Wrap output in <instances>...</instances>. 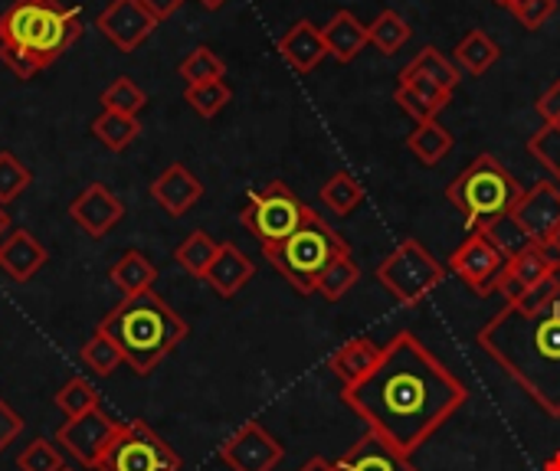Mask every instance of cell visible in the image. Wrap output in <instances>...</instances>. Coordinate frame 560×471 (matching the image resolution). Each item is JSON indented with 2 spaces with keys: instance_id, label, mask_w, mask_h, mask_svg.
<instances>
[{
  "instance_id": "obj_1",
  "label": "cell",
  "mask_w": 560,
  "mask_h": 471,
  "mask_svg": "<svg viewBox=\"0 0 560 471\" xmlns=\"http://www.w3.org/2000/svg\"><path fill=\"white\" fill-rule=\"evenodd\" d=\"M341 403L364 420L368 433L413 459L469 403V387L417 334L404 331L361 384L345 387Z\"/></svg>"
},
{
  "instance_id": "obj_2",
  "label": "cell",
  "mask_w": 560,
  "mask_h": 471,
  "mask_svg": "<svg viewBox=\"0 0 560 471\" xmlns=\"http://www.w3.org/2000/svg\"><path fill=\"white\" fill-rule=\"evenodd\" d=\"M476 344L548 416L560 420V285L558 295L535 311L505 305L476 334Z\"/></svg>"
},
{
  "instance_id": "obj_3",
  "label": "cell",
  "mask_w": 560,
  "mask_h": 471,
  "mask_svg": "<svg viewBox=\"0 0 560 471\" xmlns=\"http://www.w3.org/2000/svg\"><path fill=\"white\" fill-rule=\"evenodd\" d=\"M105 338H112L125 357V364L148 377L184 338H187V321L151 289L144 295L135 298H121V305H115L102 325L95 328Z\"/></svg>"
},
{
  "instance_id": "obj_4",
  "label": "cell",
  "mask_w": 560,
  "mask_h": 471,
  "mask_svg": "<svg viewBox=\"0 0 560 471\" xmlns=\"http://www.w3.org/2000/svg\"><path fill=\"white\" fill-rule=\"evenodd\" d=\"M82 36V20L59 0H13L0 13V46L26 49L46 69Z\"/></svg>"
},
{
  "instance_id": "obj_5",
  "label": "cell",
  "mask_w": 560,
  "mask_h": 471,
  "mask_svg": "<svg viewBox=\"0 0 560 471\" xmlns=\"http://www.w3.org/2000/svg\"><path fill=\"white\" fill-rule=\"evenodd\" d=\"M525 187L518 177L492 154H479L463 174H456L446 187V200L463 213V220L479 229L489 220L512 213L522 200Z\"/></svg>"
},
{
  "instance_id": "obj_6",
  "label": "cell",
  "mask_w": 560,
  "mask_h": 471,
  "mask_svg": "<svg viewBox=\"0 0 560 471\" xmlns=\"http://www.w3.org/2000/svg\"><path fill=\"white\" fill-rule=\"evenodd\" d=\"M341 252H348V243L318 213H312L285 243H279L272 249H262V256L272 262V269L279 275H285V282L299 295H315V285H318L322 272Z\"/></svg>"
},
{
  "instance_id": "obj_7",
  "label": "cell",
  "mask_w": 560,
  "mask_h": 471,
  "mask_svg": "<svg viewBox=\"0 0 560 471\" xmlns=\"http://www.w3.org/2000/svg\"><path fill=\"white\" fill-rule=\"evenodd\" d=\"M446 279V266L420 243V239H404L381 266H377V282L387 289L390 298H397L404 308L423 305L430 292H436Z\"/></svg>"
},
{
  "instance_id": "obj_8",
  "label": "cell",
  "mask_w": 560,
  "mask_h": 471,
  "mask_svg": "<svg viewBox=\"0 0 560 471\" xmlns=\"http://www.w3.org/2000/svg\"><path fill=\"white\" fill-rule=\"evenodd\" d=\"M315 210L302 203L282 180H269L266 187L253 190L246 207L240 210V223L259 239L262 249L285 243Z\"/></svg>"
},
{
  "instance_id": "obj_9",
  "label": "cell",
  "mask_w": 560,
  "mask_h": 471,
  "mask_svg": "<svg viewBox=\"0 0 560 471\" xmlns=\"http://www.w3.org/2000/svg\"><path fill=\"white\" fill-rule=\"evenodd\" d=\"M98 471H180V456L141 420L118 423L108 449L98 459Z\"/></svg>"
},
{
  "instance_id": "obj_10",
  "label": "cell",
  "mask_w": 560,
  "mask_h": 471,
  "mask_svg": "<svg viewBox=\"0 0 560 471\" xmlns=\"http://www.w3.org/2000/svg\"><path fill=\"white\" fill-rule=\"evenodd\" d=\"M505 256L479 233V229H472L456 249H453V256H450V272H456L463 282H466V289L472 292V295H479V298H486V295H495L499 292V279H502V272H505Z\"/></svg>"
},
{
  "instance_id": "obj_11",
  "label": "cell",
  "mask_w": 560,
  "mask_h": 471,
  "mask_svg": "<svg viewBox=\"0 0 560 471\" xmlns=\"http://www.w3.org/2000/svg\"><path fill=\"white\" fill-rule=\"evenodd\" d=\"M282 456H285L282 443L272 433H266L259 423H243L220 446V462L233 471H276Z\"/></svg>"
},
{
  "instance_id": "obj_12",
  "label": "cell",
  "mask_w": 560,
  "mask_h": 471,
  "mask_svg": "<svg viewBox=\"0 0 560 471\" xmlns=\"http://www.w3.org/2000/svg\"><path fill=\"white\" fill-rule=\"evenodd\" d=\"M115 433H118V423L98 407V410H92V413H85V416L66 420V423L59 426V433H56V443H59L79 466L95 469Z\"/></svg>"
},
{
  "instance_id": "obj_13",
  "label": "cell",
  "mask_w": 560,
  "mask_h": 471,
  "mask_svg": "<svg viewBox=\"0 0 560 471\" xmlns=\"http://www.w3.org/2000/svg\"><path fill=\"white\" fill-rule=\"evenodd\" d=\"M95 26L105 39H112V46H118L121 52H135L154 33L158 20L138 0H112L98 13Z\"/></svg>"
},
{
  "instance_id": "obj_14",
  "label": "cell",
  "mask_w": 560,
  "mask_h": 471,
  "mask_svg": "<svg viewBox=\"0 0 560 471\" xmlns=\"http://www.w3.org/2000/svg\"><path fill=\"white\" fill-rule=\"evenodd\" d=\"M512 213L525 226V233L535 239V246L548 249L555 229L560 226V187L555 180H541V184L528 187Z\"/></svg>"
},
{
  "instance_id": "obj_15",
  "label": "cell",
  "mask_w": 560,
  "mask_h": 471,
  "mask_svg": "<svg viewBox=\"0 0 560 471\" xmlns=\"http://www.w3.org/2000/svg\"><path fill=\"white\" fill-rule=\"evenodd\" d=\"M558 266L560 259L551 249L532 246L528 252H522V256H515V259L505 262V272H502V279H499V295L505 298V305H515V302H522L535 285H541Z\"/></svg>"
},
{
  "instance_id": "obj_16",
  "label": "cell",
  "mask_w": 560,
  "mask_h": 471,
  "mask_svg": "<svg viewBox=\"0 0 560 471\" xmlns=\"http://www.w3.org/2000/svg\"><path fill=\"white\" fill-rule=\"evenodd\" d=\"M69 216L75 220V226H82L92 239H102L121 216H125V207L121 200L102 187V184H89L72 203H69Z\"/></svg>"
},
{
  "instance_id": "obj_17",
  "label": "cell",
  "mask_w": 560,
  "mask_h": 471,
  "mask_svg": "<svg viewBox=\"0 0 560 471\" xmlns=\"http://www.w3.org/2000/svg\"><path fill=\"white\" fill-rule=\"evenodd\" d=\"M335 471H417L413 459L397 452L377 433H364L338 462Z\"/></svg>"
},
{
  "instance_id": "obj_18",
  "label": "cell",
  "mask_w": 560,
  "mask_h": 471,
  "mask_svg": "<svg viewBox=\"0 0 560 471\" xmlns=\"http://www.w3.org/2000/svg\"><path fill=\"white\" fill-rule=\"evenodd\" d=\"M279 56L285 59V66L292 72H299V75L312 72L328 56L322 26H315L312 20H295L279 39Z\"/></svg>"
},
{
  "instance_id": "obj_19",
  "label": "cell",
  "mask_w": 560,
  "mask_h": 471,
  "mask_svg": "<svg viewBox=\"0 0 560 471\" xmlns=\"http://www.w3.org/2000/svg\"><path fill=\"white\" fill-rule=\"evenodd\" d=\"M151 197H154V203H158L167 216H184V213L203 197V184H200L184 164H171V167H164V170L154 177Z\"/></svg>"
},
{
  "instance_id": "obj_20",
  "label": "cell",
  "mask_w": 560,
  "mask_h": 471,
  "mask_svg": "<svg viewBox=\"0 0 560 471\" xmlns=\"http://www.w3.org/2000/svg\"><path fill=\"white\" fill-rule=\"evenodd\" d=\"M253 275H256V262H253L243 249H236L233 243H220V252H217V259L210 262L203 282H207L220 298H233L240 289H246V282H249Z\"/></svg>"
},
{
  "instance_id": "obj_21",
  "label": "cell",
  "mask_w": 560,
  "mask_h": 471,
  "mask_svg": "<svg viewBox=\"0 0 560 471\" xmlns=\"http://www.w3.org/2000/svg\"><path fill=\"white\" fill-rule=\"evenodd\" d=\"M43 266H46V249H43V243L30 229L7 233V239L0 243V269L10 279L30 282Z\"/></svg>"
},
{
  "instance_id": "obj_22",
  "label": "cell",
  "mask_w": 560,
  "mask_h": 471,
  "mask_svg": "<svg viewBox=\"0 0 560 471\" xmlns=\"http://www.w3.org/2000/svg\"><path fill=\"white\" fill-rule=\"evenodd\" d=\"M322 36H325V46H328V56H335L338 62H351L361 56L364 46H371V36H368V23H361L351 10H338L325 26H322Z\"/></svg>"
},
{
  "instance_id": "obj_23",
  "label": "cell",
  "mask_w": 560,
  "mask_h": 471,
  "mask_svg": "<svg viewBox=\"0 0 560 471\" xmlns=\"http://www.w3.org/2000/svg\"><path fill=\"white\" fill-rule=\"evenodd\" d=\"M381 351L377 344H371L368 338H358V341H348L341 344L335 354H331V374L345 384V387H354L361 384L381 361Z\"/></svg>"
},
{
  "instance_id": "obj_24",
  "label": "cell",
  "mask_w": 560,
  "mask_h": 471,
  "mask_svg": "<svg viewBox=\"0 0 560 471\" xmlns=\"http://www.w3.org/2000/svg\"><path fill=\"white\" fill-rule=\"evenodd\" d=\"M108 279H112V285H115L125 298H135V295H144V292L154 289V282H158V266H154L144 252L128 249V252L112 266Z\"/></svg>"
},
{
  "instance_id": "obj_25",
  "label": "cell",
  "mask_w": 560,
  "mask_h": 471,
  "mask_svg": "<svg viewBox=\"0 0 560 471\" xmlns=\"http://www.w3.org/2000/svg\"><path fill=\"white\" fill-rule=\"evenodd\" d=\"M453 144H456V138H453V131H450L446 125H440V118H436V121H423V125H417V128L407 134V148H410V154H413L423 167L440 164V161L453 151Z\"/></svg>"
},
{
  "instance_id": "obj_26",
  "label": "cell",
  "mask_w": 560,
  "mask_h": 471,
  "mask_svg": "<svg viewBox=\"0 0 560 471\" xmlns=\"http://www.w3.org/2000/svg\"><path fill=\"white\" fill-rule=\"evenodd\" d=\"M502 49L499 43L486 33V30H469L459 43H456V62L469 72V75H482L499 62Z\"/></svg>"
},
{
  "instance_id": "obj_27",
  "label": "cell",
  "mask_w": 560,
  "mask_h": 471,
  "mask_svg": "<svg viewBox=\"0 0 560 471\" xmlns=\"http://www.w3.org/2000/svg\"><path fill=\"white\" fill-rule=\"evenodd\" d=\"M322 203L335 213V216H351L361 203H364V197H368V190H364V184L354 177V174H348V170H338V174H331L325 184H322Z\"/></svg>"
},
{
  "instance_id": "obj_28",
  "label": "cell",
  "mask_w": 560,
  "mask_h": 471,
  "mask_svg": "<svg viewBox=\"0 0 560 471\" xmlns=\"http://www.w3.org/2000/svg\"><path fill=\"white\" fill-rule=\"evenodd\" d=\"M479 233L505 256V259H515L522 252H528L535 246V239L525 233V226L515 220V213H502L495 220H489L486 226H479Z\"/></svg>"
},
{
  "instance_id": "obj_29",
  "label": "cell",
  "mask_w": 560,
  "mask_h": 471,
  "mask_svg": "<svg viewBox=\"0 0 560 471\" xmlns=\"http://www.w3.org/2000/svg\"><path fill=\"white\" fill-rule=\"evenodd\" d=\"M368 36H371V46H374L377 52L394 56V52H400V49L410 43L413 30H410V23H407L397 10L387 7V10L377 13L374 23H368Z\"/></svg>"
},
{
  "instance_id": "obj_30",
  "label": "cell",
  "mask_w": 560,
  "mask_h": 471,
  "mask_svg": "<svg viewBox=\"0 0 560 471\" xmlns=\"http://www.w3.org/2000/svg\"><path fill=\"white\" fill-rule=\"evenodd\" d=\"M217 252H220V243H217L210 233L194 229V233H190L177 249H174V259H177V266H180L187 275L203 279V275H207V269H210V262L217 259Z\"/></svg>"
},
{
  "instance_id": "obj_31",
  "label": "cell",
  "mask_w": 560,
  "mask_h": 471,
  "mask_svg": "<svg viewBox=\"0 0 560 471\" xmlns=\"http://www.w3.org/2000/svg\"><path fill=\"white\" fill-rule=\"evenodd\" d=\"M361 279V266L354 262L351 249L335 256V262L322 272L318 285H315V295H322L325 302H341Z\"/></svg>"
},
{
  "instance_id": "obj_32",
  "label": "cell",
  "mask_w": 560,
  "mask_h": 471,
  "mask_svg": "<svg viewBox=\"0 0 560 471\" xmlns=\"http://www.w3.org/2000/svg\"><path fill=\"white\" fill-rule=\"evenodd\" d=\"M92 134L112 148V151H125L131 141H138L141 134V121L138 115H121V111H102L95 121H92Z\"/></svg>"
},
{
  "instance_id": "obj_33",
  "label": "cell",
  "mask_w": 560,
  "mask_h": 471,
  "mask_svg": "<svg viewBox=\"0 0 560 471\" xmlns=\"http://www.w3.org/2000/svg\"><path fill=\"white\" fill-rule=\"evenodd\" d=\"M407 69L427 75L430 82H436V85L446 89V92H456V89H459V69H456V62H450L436 46H423V49L410 59Z\"/></svg>"
},
{
  "instance_id": "obj_34",
  "label": "cell",
  "mask_w": 560,
  "mask_h": 471,
  "mask_svg": "<svg viewBox=\"0 0 560 471\" xmlns=\"http://www.w3.org/2000/svg\"><path fill=\"white\" fill-rule=\"evenodd\" d=\"M177 75H180L187 85H203V82L223 79V75H226V62H223L210 46H197V49H190V52L180 59Z\"/></svg>"
},
{
  "instance_id": "obj_35",
  "label": "cell",
  "mask_w": 560,
  "mask_h": 471,
  "mask_svg": "<svg viewBox=\"0 0 560 471\" xmlns=\"http://www.w3.org/2000/svg\"><path fill=\"white\" fill-rule=\"evenodd\" d=\"M233 98V89L223 79L203 82V85H187L184 89V102L200 115V118H217Z\"/></svg>"
},
{
  "instance_id": "obj_36",
  "label": "cell",
  "mask_w": 560,
  "mask_h": 471,
  "mask_svg": "<svg viewBox=\"0 0 560 471\" xmlns=\"http://www.w3.org/2000/svg\"><path fill=\"white\" fill-rule=\"evenodd\" d=\"M102 111H121V115H138L148 105V95L141 92V85H135L128 75L112 79V85L98 95Z\"/></svg>"
},
{
  "instance_id": "obj_37",
  "label": "cell",
  "mask_w": 560,
  "mask_h": 471,
  "mask_svg": "<svg viewBox=\"0 0 560 471\" xmlns=\"http://www.w3.org/2000/svg\"><path fill=\"white\" fill-rule=\"evenodd\" d=\"M82 361H85V367H89L95 377H112V374L125 364V357H121L118 344H115L112 338H105L102 331H95V334L85 341V348H82Z\"/></svg>"
},
{
  "instance_id": "obj_38",
  "label": "cell",
  "mask_w": 560,
  "mask_h": 471,
  "mask_svg": "<svg viewBox=\"0 0 560 471\" xmlns=\"http://www.w3.org/2000/svg\"><path fill=\"white\" fill-rule=\"evenodd\" d=\"M56 407H59L69 420H75V416H85V413L98 410V393H95V387H92L85 377H72V380H66V384L59 387Z\"/></svg>"
},
{
  "instance_id": "obj_39",
  "label": "cell",
  "mask_w": 560,
  "mask_h": 471,
  "mask_svg": "<svg viewBox=\"0 0 560 471\" xmlns=\"http://www.w3.org/2000/svg\"><path fill=\"white\" fill-rule=\"evenodd\" d=\"M33 184L30 167L13 154V151H0V203H13L26 187Z\"/></svg>"
},
{
  "instance_id": "obj_40",
  "label": "cell",
  "mask_w": 560,
  "mask_h": 471,
  "mask_svg": "<svg viewBox=\"0 0 560 471\" xmlns=\"http://www.w3.org/2000/svg\"><path fill=\"white\" fill-rule=\"evenodd\" d=\"M20 471H62V452L49 439H33L20 456H16Z\"/></svg>"
},
{
  "instance_id": "obj_41",
  "label": "cell",
  "mask_w": 560,
  "mask_h": 471,
  "mask_svg": "<svg viewBox=\"0 0 560 471\" xmlns=\"http://www.w3.org/2000/svg\"><path fill=\"white\" fill-rule=\"evenodd\" d=\"M528 151L555 174V184L560 187V128H541L528 138Z\"/></svg>"
},
{
  "instance_id": "obj_42",
  "label": "cell",
  "mask_w": 560,
  "mask_h": 471,
  "mask_svg": "<svg viewBox=\"0 0 560 471\" xmlns=\"http://www.w3.org/2000/svg\"><path fill=\"white\" fill-rule=\"evenodd\" d=\"M509 10L525 30H541L558 13V0H515Z\"/></svg>"
},
{
  "instance_id": "obj_43",
  "label": "cell",
  "mask_w": 560,
  "mask_h": 471,
  "mask_svg": "<svg viewBox=\"0 0 560 471\" xmlns=\"http://www.w3.org/2000/svg\"><path fill=\"white\" fill-rule=\"evenodd\" d=\"M397 85H407V89H413L420 98H427L430 105H436L440 111L450 105V98H453V92H446V89H440L436 82H430L427 75H420V72H410L407 66L400 69V75H397Z\"/></svg>"
},
{
  "instance_id": "obj_44",
  "label": "cell",
  "mask_w": 560,
  "mask_h": 471,
  "mask_svg": "<svg viewBox=\"0 0 560 471\" xmlns=\"http://www.w3.org/2000/svg\"><path fill=\"white\" fill-rule=\"evenodd\" d=\"M394 102L400 105V111L404 115H410L417 125H423V121H436L440 118V108L436 105H430L427 98H420L413 89H407V85H397V92H394Z\"/></svg>"
},
{
  "instance_id": "obj_45",
  "label": "cell",
  "mask_w": 560,
  "mask_h": 471,
  "mask_svg": "<svg viewBox=\"0 0 560 471\" xmlns=\"http://www.w3.org/2000/svg\"><path fill=\"white\" fill-rule=\"evenodd\" d=\"M0 59L7 62V69L16 75V79H33L43 66H39V59L36 56H30L26 49H16V46H0Z\"/></svg>"
},
{
  "instance_id": "obj_46",
  "label": "cell",
  "mask_w": 560,
  "mask_h": 471,
  "mask_svg": "<svg viewBox=\"0 0 560 471\" xmlns=\"http://www.w3.org/2000/svg\"><path fill=\"white\" fill-rule=\"evenodd\" d=\"M538 115L545 118V128H560V79L558 82H551L545 92H541V98H538Z\"/></svg>"
},
{
  "instance_id": "obj_47",
  "label": "cell",
  "mask_w": 560,
  "mask_h": 471,
  "mask_svg": "<svg viewBox=\"0 0 560 471\" xmlns=\"http://www.w3.org/2000/svg\"><path fill=\"white\" fill-rule=\"evenodd\" d=\"M23 433V420L0 400V452Z\"/></svg>"
},
{
  "instance_id": "obj_48",
  "label": "cell",
  "mask_w": 560,
  "mask_h": 471,
  "mask_svg": "<svg viewBox=\"0 0 560 471\" xmlns=\"http://www.w3.org/2000/svg\"><path fill=\"white\" fill-rule=\"evenodd\" d=\"M138 3L161 23V20H167L171 13H177V7H180L184 0H138Z\"/></svg>"
},
{
  "instance_id": "obj_49",
  "label": "cell",
  "mask_w": 560,
  "mask_h": 471,
  "mask_svg": "<svg viewBox=\"0 0 560 471\" xmlns=\"http://www.w3.org/2000/svg\"><path fill=\"white\" fill-rule=\"evenodd\" d=\"M299 471H335V462H328V459L315 456V459H308V462H305Z\"/></svg>"
},
{
  "instance_id": "obj_50",
  "label": "cell",
  "mask_w": 560,
  "mask_h": 471,
  "mask_svg": "<svg viewBox=\"0 0 560 471\" xmlns=\"http://www.w3.org/2000/svg\"><path fill=\"white\" fill-rule=\"evenodd\" d=\"M7 233H10V216H7V210H3V203H0V243L7 239Z\"/></svg>"
},
{
  "instance_id": "obj_51",
  "label": "cell",
  "mask_w": 560,
  "mask_h": 471,
  "mask_svg": "<svg viewBox=\"0 0 560 471\" xmlns=\"http://www.w3.org/2000/svg\"><path fill=\"white\" fill-rule=\"evenodd\" d=\"M548 249H551V252H555V256H558V259H560V226H558V229H555V236H551Z\"/></svg>"
},
{
  "instance_id": "obj_52",
  "label": "cell",
  "mask_w": 560,
  "mask_h": 471,
  "mask_svg": "<svg viewBox=\"0 0 560 471\" xmlns=\"http://www.w3.org/2000/svg\"><path fill=\"white\" fill-rule=\"evenodd\" d=\"M200 3H203L207 10H220V7H223L226 0H200Z\"/></svg>"
},
{
  "instance_id": "obj_53",
  "label": "cell",
  "mask_w": 560,
  "mask_h": 471,
  "mask_svg": "<svg viewBox=\"0 0 560 471\" xmlns=\"http://www.w3.org/2000/svg\"><path fill=\"white\" fill-rule=\"evenodd\" d=\"M492 3H499V7H505V10H509V7H512L515 0H492Z\"/></svg>"
},
{
  "instance_id": "obj_54",
  "label": "cell",
  "mask_w": 560,
  "mask_h": 471,
  "mask_svg": "<svg viewBox=\"0 0 560 471\" xmlns=\"http://www.w3.org/2000/svg\"><path fill=\"white\" fill-rule=\"evenodd\" d=\"M62 471H75V469H69V466H66V469H62Z\"/></svg>"
}]
</instances>
